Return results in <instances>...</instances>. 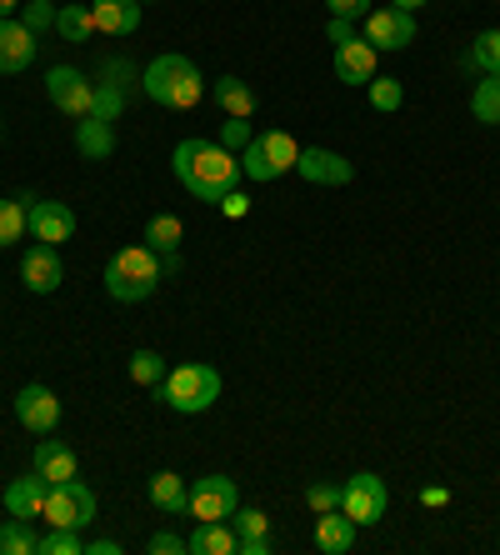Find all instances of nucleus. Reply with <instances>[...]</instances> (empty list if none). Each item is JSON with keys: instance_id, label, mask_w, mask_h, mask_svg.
<instances>
[{"instance_id": "f257e3e1", "label": "nucleus", "mask_w": 500, "mask_h": 555, "mask_svg": "<svg viewBox=\"0 0 500 555\" xmlns=\"http://www.w3.org/2000/svg\"><path fill=\"white\" fill-rule=\"evenodd\" d=\"M170 166H176V181L195 201H226L241 181V155L226 151L220 141H180Z\"/></svg>"}, {"instance_id": "f03ea898", "label": "nucleus", "mask_w": 500, "mask_h": 555, "mask_svg": "<svg viewBox=\"0 0 500 555\" xmlns=\"http://www.w3.org/2000/svg\"><path fill=\"white\" fill-rule=\"evenodd\" d=\"M170 275V266L161 260V250L151 246H126L111 256V266H105V291H111V300H126V306H136V300H151L155 285Z\"/></svg>"}, {"instance_id": "7ed1b4c3", "label": "nucleus", "mask_w": 500, "mask_h": 555, "mask_svg": "<svg viewBox=\"0 0 500 555\" xmlns=\"http://www.w3.org/2000/svg\"><path fill=\"white\" fill-rule=\"evenodd\" d=\"M141 91L155 105H166V111H191L206 95V80H201L195 61H185V55H155L141 76Z\"/></svg>"}, {"instance_id": "20e7f679", "label": "nucleus", "mask_w": 500, "mask_h": 555, "mask_svg": "<svg viewBox=\"0 0 500 555\" xmlns=\"http://www.w3.org/2000/svg\"><path fill=\"white\" fill-rule=\"evenodd\" d=\"M155 401H166L176 415H201L220 401V371L206 361H185L166 371V380L155 386Z\"/></svg>"}, {"instance_id": "39448f33", "label": "nucleus", "mask_w": 500, "mask_h": 555, "mask_svg": "<svg viewBox=\"0 0 500 555\" xmlns=\"http://www.w3.org/2000/svg\"><path fill=\"white\" fill-rule=\"evenodd\" d=\"M40 516L61 530H86L95 520V491H90L86 480H61V486L46 491V511Z\"/></svg>"}, {"instance_id": "423d86ee", "label": "nucleus", "mask_w": 500, "mask_h": 555, "mask_svg": "<svg viewBox=\"0 0 500 555\" xmlns=\"http://www.w3.org/2000/svg\"><path fill=\"white\" fill-rule=\"evenodd\" d=\"M46 95H51L55 111H65V116H90V101H95V80L86 76V70H76V65H51L46 70Z\"/></svg>"}, {"instance_id": "0eeeda50", "label": "nucleus", "mask_w": 500, "mask_h": 555, "mask_svg": "<svg viewBox=\"0 0 500 555\" xmlns=\"http://www.w3.org/2000/svg\"><path fill=\"white\" fill-rule=\"evenodd\" d=\"M385 505H390L385 480L371 476V470H360V476H350L346 486H341V511H346L356 526H375V520H385Z\"/></svg>"}, {"instance_id": "6e6552de", "label": "nucleus", "mask_w": 500, "mask_h": 555, "mask_svg": "<svg viewBox=\"0 0 500 555\" xmlns=\"http://www.w3.org/2000/svg\"><path fill=\"white\" fill-rule=\"evenodd\" d=\"M235 505H241V491H235V480L231 476H206V480H195L191 486V511L195 520H226L235 516Z\"/></svg>"}, {"instance_id": "1a4fd4ad", "label": "nucleus", "mask_w": 500, "mask_h": 555, "mask_svg": "<svg viewBox=\"0 0 500 555\" xmlns=\"http://www.w3.org/2000/svg\"><path fill=\"white\" fill-rule=\"evenodd\" d=\"M366 40H371V51H406V46L415 40V15L396 11V5L371 11L366 15Z\"/></svg>"}, {"instance_id": "9d476101", "label": "nucleus", "mask_w": 500, "mask_h": 555, "mask_svg": "<svg viewBox=\"0 0 500 555\" xmlns=\"http://www.w3.org/2000/svg\"><path fill=\"white\" fill-rule=\"evenodd\" d=\"M26 210H30V235L46 241V246H61L76 235V210L65 206V201H36L26 195Z\"/></svg>"}, {"instance_id": "9b49d317", "label": "nucleus", "mask_w": 500, "mask_h": 555, "mask_svg": "<svg viewBox=\"0 0 500 555\" xmlns=\"http://www.w3.org/2000/svg\"><path fill=\"white\" fill-rule=\"evenodd\" d=\"M15 421H21L30 436H51V430L61 426V401H55V390L26 386L15 396Z\"/></svg>"}, {"instance_id": "f8f14e48", "label": "nucleus", "mask_w": 500, "mask_h": 555, "mask_svg": "<svg viewBox=\"0 0 500 555\" xmlns=\"http://www.w3.org/2000/svg\"><path fill=\"white\" fill-rule=\"evenodd\" d=\"M295 170H300L310 185H350V176H356V166H350L346 155L321 151V145H300V160H295Z\"/></svg>"}, {"instance_id": "ddd939ff", "label": "nucleus", "mask_w": 500, "mask_h": 555, "mask_svg": "<svg viewBox=\"0 0 500 555\" xmlns=\"http://www.w3.org/2000/svg\"><path fill=\"white\" fill-rule=\"evenodd\" d=\"M21 281H26V291H36V296H51V291H61L65 281V266L61 256H55V246H30L26 256H21Z\"/></svg>"}, {"instance_id": "4468645a", "label": "nucleus", "mask_w": 500, "mask_h": 555, "mask_svg": "<svg viewBox=\"0 0 500 555\" xmlns=\"http://www.w3.org/2000/svg\"><path fill=\"white\" fill-rule=\"evenodd\" d=\"M36 30H26L21 21H0V76H21L30 61H36Z\"/></svg>"}, {"instance_id": "2eb2a0df", "label": "nucleus", "mask_w": 500, "mask_h": 555, "mask_svg": "<svg viewBox=\"0 0 500 555\" xmlns=\"http://www.w3.org/2000/svg\"><path fill=\"white\" fill-rule=\"evenodd\" d=\"M375 55L381 51H371V40H346V46H335V80H341V86H371Z\"/></svg>"}, {"instance_id": "dca6fc26", "label": "nucleus", "mask_w": 500, "mask_h": 555, "mask_svg": "<svg viewBox=\"0 0 500 555\" xmlns=\"http://www.w3.org/2000/svg\"><path fill=\"white\" fill-rule=\"evenodd\" d=\"M46 491H51V480L46 476H15L11 486H5V511L11 516H21V520H36L40 511H46Z\"/></svg>"}, {"instance_id": "f3484780", "label": "nucleus", "mask_w": 500, "mask_h": 555, "mask_svg": "<svg viewBox=\"0 0 500 555\" xmlns=\"http://www.w3.org/2000/svg\"><path fill=\"white\" fill-rule=\"evenodd\" d=\"M90 15H95V30H105V36H130L141 26V0H90Z\"/></svg>"}, {"instance_id": "a211bd4d", "label": "nucleus", "mask_w": 500, "mask_h": 555, "mask_svg": "<svg viewBox=\"0 0 500 555\" xmlns=\"http://www.w3.org/2000/svg\"><path fill=\"white\" fill-rule=\"evenodd\" d=\"M356 520L346 516V511H321L316 516V545H321L325 555H346L350 545H356Z\"/></svg>"}, {"instance_id": "6ab92c4d", "label": "nucleus", "mask_w": 500, "mask_h": 555, "mask_svg": "<svg viewBox=\"0 0 500 555\" xmlns=\"http://www.w3.org/2000/svg\"><path fill=\"white\" fill-rule=\"evenodd\" d=\"M76 470H80V461H76V451H70L65 440H40L36 446V476H46L51 486L76 480Z\"/></svg>"}, {"instance_id": "aec40b11", "label": "nucleus", "mask_w": 500, "mask_h": 555, "mask_svg": "<svg viewBox=\"0 0 500 555\" xmlns=\"http://www.w3.org/2000/svg\"><path fill=\"white\" fill-rule=\"evenodd\" d=\"M235 541H241V555H275L266 511H241L235 505Z\"/></svg>"}, {"instance_id": "412c9836", "label": "nucleus", "mask_w": 500, "mask_h": 555, "mask_svg": "<svg viewBox=\"0 0 500 555\" xmlns=\"http://www.w3.org/2000/svg\"><path fill=\"white\" fill-rule=\"evenodd\" d=\"M76 145L86 160H111V155H116V126H111V120H95V116H80Z\"/></svg>"}, {"instance_id": "4be33fe9", "label": "nucleus", "mask_w": 500, "mask_h": 555, "mask_svg": "<svg viewBox=\"0 0 500 555\" xmlns=\"http://www.w3.org/2000/svg\"><path fill=\"white\" fill-rule=\"evenodd\" d=\"M465 76H500V30H480L471 40V51L461 55Z\"/></svg>"}, {"instance_id": "5701e85b", "label": "nucleus", "mask_w": 500, "mask_h": 555, "mask_svg": "<svg viewBox=\"0 0 500 555\" xmlns=\"http://www.w3.org/2000/svg\"><path fill=\"white\" fill-rule=\"evenodd\" d=\"M210 95H216V105L226 116H241V120L256 116V91H251L241 76H220L216 86H210Z\"/></svg>"}, {"instance_id": "b1692460", "label": "nucleus", "mask_w": 500, "mask_h": 555, "mask_svg": "<svg viewBox=\"0 0 500 555\" xmlns=\"http://www.w3.org/2000/svg\"><path fill=\"white\" fill-rule=\"evenodd\" d=\"M191 551L195 555H235L241 541H235V530L226 526V520H201L191 535Z\"/></svg>"}, {"instance_id": "393cba45", "label": "nucleus", "mask_w": 500, "mask_h": 555, "mask_svg": "<svg viewBox=\"0 0 500 555\" xmlns=\"http://www.w3.org/2000/svg\"><path fill=\"white\" fill-rule=\"evenodd\" d=\"M151 505H155V511H166V516L185 511V505H191V491H185V480H180L176 470H161V476H151Z\"/></svg>"}, {"instance_id": "a878e982", "label": "nucleus", "mask_w": 500, "mask_h": 555, "mask_svg": "<svg viewBox=\"0 0 500 555\" xmlns=\"http://www.w3.org/2000/svg\"><path fill=\"white\" fill-rule=\"evenodd\" d=\"M55 30H61V40H70V46H86L90 30H95V15H90V5H61V11H55Z\"/></svg>"}, {"instance_id": "bb28decb", "label": "nucleus", "mask_w": 500, "mask_h": 555, "mask_svg": "<svg viewBox=\"0 0 500 555\" xmlns=\"http://www.w3.org/2000/svg\"><path fill=\"white\" fill-rule=\"evenodd\" d=\"M260 151H266V160L275 166V176H285V170H295V160H300V145L285 135V130H266V135H256Z\"/></svg>"}, {"instance_id": "cd10ccee", "label": "nucleus", "mask_w": 500, "mask_h": 555, "mask_svg": "<svg viewBox=\"0 0 500 555\" xmlns=\"http://www.w3.org/2000/svg\"><path fill=\"white\" fill-rule=\"evenodd\" d=\"M40 551V535L30 530V520L11 516L0 526V555H36Z\"/></svg>"}, {"instance_id": "c85d7f7f", "label": "nucleus", "mask_w": 500, "mask_h": 555, "mask_svg": "<svg viewBox=\"0 0 500 555\" xmlns=\"http://www.w3.org/2000/svg\"><path fill=\"white\" fill-rule=\"evenodd\" d=\"M471 111L480 126H500V76H480L471 95Z\"/></svg>"}, {"instance_id": "c756f323", "label": "nucleus", "mask_w": 500, "mask_h": 555, "mask_svg": "<svg viewBox=\"0 0 500 555\" xmlns=\"http://www.w3.org/2000/svg\"><path fill=\"white\" fill-rule=\"evenodd\" d=\"M166 356H161V350H136V356H130V380H136V386H145V390H155L161 386V380H166Z\"/></svg>"}, {"instance_id": "7c9ffc66", "label": "nucleus", "mask_w": 500, "mask_h": 555, "mask_svg": "<svg viewBox=\"0 0 500 555\" xmlns=\"http://www.w3.org/2000/svg\"><path fill=\"white\" fill-rule=\"evenodd\" d=\"M26 231H30L26 195H21V201H0V246H15Z\"/></svg>"}, {"instance_id": "2f4dec72", "label": "nucleus", "mask_w": 500, "mask_h": 555, "mask_svg": "<svg viewBox=\"0 0 500 555\" xmlns=\"http://www.w3.org/2000/svg\"><path fill=\"white\" fill-rule=\"evenodd\" d=\"M90 116H95V120H111V126H116V120L126 116V91H120L116 80H101V86H95V101H90Z\"/></svg>"}, {"instance_id": "473e14b6", "label": "nucleus", "mask_w": 500, "mask_h": 555, "mask_svg": "<svg viewBox=\"0 0 500 555\" xmlns=\"http://www.w3.org/2000/svg\"><path fill=\"white\" fill-rule=\"evenodd\" d=\"M145 246L161 250V256H176V246H180V220L176 216H155L151 225H145Z\"/></svg>"}, {"instance_id": "72a5a7b5", "label": "nucleus", "mask_w": 500, "mask_h": 555, "mask_svg": "<svg viewBox=\"0 0 500 555\" xmlns=\"http://www.w3.org/2000/svg\"><path fill=\"white\" fill-rule=\"evenodd\" d=\"M36 555H86V535H80V530L51 526V535H40V551Z\"/></svg>"}, {"instance_id": "f704fd0d", "label": "nucleus", "mask_w": 500, "mask_h": 555, "mask_svg": "<svg viewBox=\"0 0 500 555\" xmlns=\"http://www.w3.org/2000/svg\"><path fill=\"white\" fill-rule=\"evenodd\" d=\"M241 176H251V181L256 185H266V181H281V176H275V166H270L266 160V151H260V141H251L241 151Z\"/></svg>"}, {"instance_id": "c9c22d12", "label": "nucleus", "mask_w": 500, "mask_h": 555, "mask_svg": "<svg viewBox=\"0 0 500 555\" xmlns=\"http://www.w3.org/2000/svg\"><path fill=\"white\" fill-rule=\"evenodd\" d=\"M400 101H406V91H400L396 76H375L371 80V105H375V111H385V116H390V111H400Z\"/></svg>"}, {"instance_id": "e433bc0d", "label": "nucleus", "mask_w": 500, "mask_h": 555, "mask_svg": "<svg viewBox=\"0 0 500 555\" xmlns=\"http://www.w3.org/2000/svg\"><path fill=\"white\" fill-rule=\"evenodd\" d=\"M21 26L36 30V36H46V30L55 26V11H51V0H30L26 15H21Z\"/></svg>"}, {"instance_id": "4c0bfd02", "label": "nucleus", "mask_w": 500, "mask_h": 555, "mask_svg": "<svg viewBox=\"0 0 500 555\" xmlns=\"http://www.w3.org/2000/svg\"><path fill=\"white\" fill-rule=\"evenodd\" d=\"M251 141H256V135H251V120L231 116L226 126H220V145H226V151H245Z\"/></svg>"}, {"instance_id": "58836bf2", "label": "nucleus", "mask_w": 500, "mask_h": 555, "mask_svg": "<svg viewBox=\"0 0 500 555\" xmlns=\"http://www.w3.org/2000/svg\"><path fill=\"white\" fill-rule=\"evenodd\" d=\"M306 505L321 516V511H341V486H325V480H316L306 491Z\"/></svg>"}, {"instance_id": "ea45409f", "label": "nucleus", "mask_w": 500, "mask_h": 555, "mask_svg": "<svg viewBox=\"0 0 500 555\" xmlns=\"http://www.w3.org/2000/svg\"><path fill=\"white\" fill-rule=\"evenodd\" d=\"M145 551H151V555H180V551H191V541H180L176 530H161V535H151V541H145Z\"/></svg>"}, {"instance_id": "a19ab883", "label": "nucleus", "mask_w": 500, "mask_h": 555, "mask_svg": "<svg viewBox=\"0 0 500 555\" xmlns=\"http://www.w3.org/2000/svg\"><path fill=\"white\" fill-rule=\"evenodd\" d=\"M335 21H356V15H371V0H325Z\"/></svg>"}, {"instance_id": "79ce46f5", "label": "nucleus", "mask_w": 500, "mask_h": 555, "mask_svg": "<svg viewBox=\"0 0 500 555\" xmlns=\"http://www.w3.org/2000/svg\"><path fill=\"white\" fill-rule=\"evenodd\" d=\"M325 36H331L335 46H346V40H356V30H350V21H335L331 15V30H325Z\"/></svg>"}, {"instance_id": "37998d69", "label": "nucleus", "mask_w": 500, "mask_h": 555, "mask_svg": "<svg viewBox=\"0 0 500 555\" xmlns=\"http://www.w3.org/2000/svg\"><path fill=\"white\" fill-rule=\"evenodd\" d=\"M220 206H226V216H231V220H241V216H245V195H241V191H231L226 201H220Z\"/></svg>"}, {"instance_id": "c03bdc74", "label": "nucleus", "mask_w": 500, "mask_h": 555, "mask_svg": "<svg viewBox=\"0 0 500 555\" xmlns=\"http://www.w3.org/2000/svg\"><path fill=\"white\" fill-rule=\"evenodd\" d=\"M446 501H450L446 486H425V491H421V505H446Z\"/></svg>"}, {"instance_id": "a18cd8bd", "label": "nucleus", "mask_w": 500, "mask_h": 555, "mask_svg": "<svg viewBox=\"0 0 500 555\" xmlns=\"http://www.w3.org/2000/svg\"><path fill=\"white\" fill-rule=\"evenodd\" d=\"M90 555H120V541H86Z\"/></svg>"}, {"instance_id": "49530a36", "label": "nucleus", "mask_w": 500, "mask_h": 555, "mask_svg": "<svg viewBox=\"0 0 500 555\" xmlns=\"http://www.w3.org/2000/svg\"><path fill=\"white\" fill-rule=\"evenodd\" d=\"M390 5H396V11H411V15H415V11L425 5V0H390Z\"/></svg>"}, {"instance_id": "de8ad7c7", "label": "nucleus", "mask_w": 500, "mask_h": 555, "mask_svg": "<svg viewBox=\"0 0 500 555\" xmlns=\"http://www.w3.org/2000/svg\"><path fill=\"white\" fill-rule=\"evenodd\" d=\"M15 15V0H0V21H11Z\"/></svg>"}, {"instance_id": "09e8293b", "label": "nucleus", "mask_w": 500, "mask_h": 555, "mask_svg": "<svg viewBox=\"0 0 500 555\" xmlns=\"http://www.w3.org/2000/svg\"><path fill=\"white\" fill-rule=\"evenodd\" d=\"M0 130H5V126H0Z\"/></svg>"}]
</instances>
